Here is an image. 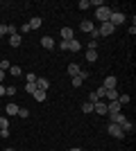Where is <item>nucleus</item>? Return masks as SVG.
<instances>
[{
  "label": "nucleus",
  "instance_id": "39",
  "mask_svg": "<svg viewBox=\"0 0 136 151\" xmlns=\"http://www.w3.org/2000/svg\"><path fill=\"white\" fill-rule=\"evenodd\" d=\"M97 45H100L97 41H91V43H89V50H97Z\"/></svg>",
  "mask_w": 136,
  "mask_h": 151
},
{
  "label": "nucleus",
  "instance_id": "29",
  "mask_svg": "<svg viewBox=\"0 0 136 151\" xmlns=\"http://www.w3.org/2000/svg\"><path fill=\"white\" fill-rule=\"evenodd\" d=\"M118 101H120V106L129 104V95H118Z\"/></svg>",
  "mask_w": 136,
  "mask_h": 151
},
{
  "label": "nucleus",
  "instance_id": "44",
  "mask_svg": "<svg viewBox=\"0 0 136 151\" xmlns=\"http://www.w3.org/2000/svg\"><path fill=\"white\" fill-rule=\"evenodd\" d=\"M5 151H16V149H5Z\"/></svg>",
  "mask_w": 136,
  "mask_h": 151
},
{
  "label": "nucleus",
  "instance_id": "43",
  "mask_svg": "<svg viewBox=\"0 0 136 151\" xmlns=\"http://www.w3.org/2000/svg\"><path fill=\"white\" fill-rule=\"evenodd\" d=\"M68 151H82V149H77V147H73V149H68Z\"/></svg>",
  "mask_w": 136,
  "mask_h": 151
},
{
  "label": "nucleus",
  "instance_id": "31",
  "mask_svg": "<svg viewBox=\"0 0 136 151\" xmlns=\"http://www.w3.org/2000/svg\"><path fill=\"white\" fill-rule=\"evenodd\" d=\"M5 95H9V97L16 95V86H5Z\"/></svg>",
  "mask_w": 136,
  "mask_h": 151
},
{
  "label": "nucleus",
  "instance_id": "34",
  "mask_svg": "<svg viewBox=\"0 0 136 151\" xmlns=\"http://www.w3.org/2000/svg\"><path fill=\"white\" fill-rule=\"evenodd\" d=\"M9 68H12V63H9V61H0V70H2V72H7Z\"/></svg>",
  "mask_w": 136,
  "mask_h": 151
},
{
  "label": "nucleus",
  "instance_id": "5",
  "mask_svg": "<svg viewBox=\"0 0 136 151\" xmlns=\"http://www.w3.org/2000/svg\"><path fill=\"white\" fill-rule=\"evenodd\" d=\"M107 131H109V133H111V135H113L116 140H123V138H125L123 129H120L118 124H109V126H107Z\"/></svg>",
  "mask_w": 136,
  "mask_h": 151
},
{
  "label": "nucleus",
  "instance_id": "9",
  "mask_svg": "<svg viewBox=\"0 0 136 151\" xmlns=\"http://www.w3.org/2000/svg\"><path fill=\"white\" fill-rule=\"evenodd\" d=\"M41 45H43V50H52L57 43H55V38H52V36H43V38H41Z\"/></svg>",
  "mask_w": 136,
  "mask_h": 151
},
{
  "label": "nucleus",
  "instance_id": "4",
  "mask_svg": "<svg viewBox=\"0 0 136 151\" xmlns=\"http://www.w3.org/2000/svg\"><path fill=\"white\" fill-rule=\"evenodd\" d=\"M107 113H109V115H116V113H123V106H120V101H118V99H113V101H109V104H107Z\"/></svg>",
  "mask_w": 136,
  "mask_h": 151
},
{
  "label": "nucleus",
  "instance_id": "6",
  "mask_svg": "<svg viewBox=\"0 0 136 151\" xmlns=\"http://www.w3.org/2000/svg\"><path fill=\"white\" fill-rule=\"evenodd\" d=\"M116 86H118V79L113 75H111V77H104V81H102V88L104 90H113Z\"/></svg>",
  "mask_w": 136,
  "mask_h": 151
},
{
  "label": "nucleus",
  "instance_id": "24",
  "mask_svg": "<svg viewBox=\"0 0 136 151\" xmlns=\"http://www.w3.org/2000/svg\"><path fill=\"white\" fill-rule=\"evenodd\" d=\"M71 83H73V88H79V86H82V83H84V79H82V77H73V79H71Z\"/></svg>",
  "mask_w": 136,
  "mask_h": 151
},
{
  "label": "nucleus",
  "instance_id": "13",
  "mask_svg": "<svg viewBox=\"0 0 136 151\" xmlns=\"http://www.w3.org/2000/svg\"><path fill=\"white\" fill-rule=\"evenodd\" d=\"M125 122H127V117H125L123 113H116V115H111V124H125Z\"/></svg>",
  "mask_w": 136,
  "mask_h": 151
},
{
  "label": "nucleus",
  "instance_id": "42",
  "mask_svg": "<svg viewBox=\"0 0 136 151\" xmlns=\"http://www.w3.org/2000/svg\"><path fill=\"white\" fill-rule=\"evenodd\" d=\"M5 36V27H0V38Z\"/></svg>",
  "mask_w": 136,
  "mask_h": 151
},
{
  "label": "nucleus",
  "instance_id": "16",
  "mask_svg": "<svg viewBox=\"0 0 136 151\" xmlns=\"http://www.w3.org/2000/svg\"><path fill=\"white\" fill-rule=\"evenodd\" d=\"M27 25H30V29H39V27L43 25V20H41V16H34V18L30 20Z\"/></svg>",
  "mask_w": 136,
  "mask_h": 151
},
{
  "label": "nucleus",
  "instance_id": "20",
  "mask_svg": "<svg viewBox=\"0 0 136 151\" xmlns=\"http://www.w3.org/2000/svg\"><path fill=\"white\" fill-rule=\"evenodd\" d=\"M0 131H9V120H7V115H0Z\"/></svg>",
  "mask_w": 136,
  "mask_h": 151
},
{
  "label": "nucleus",
  "instance_id": "40",
  "mask_svg": "<svg viewBox=\"0 0 136 151\" xmlns=\"http://www.w3.org/2000/svg\"><path fill=\"white\" fill-rule=\"evenodd\" d=\"M5 95V83H0V97Z\"/></svg>",
  "mask_w": 136,
  "mask_h": 151
},
{
  "label": "nucleus",
  "instance_id": "7",
  "mask_svg": "<svg viewBox=\"0 0 136 151\" xmlns=\"http://www.w3.org/2000/svg\"><path fill=\"white\" fill-rule=\"evenodd\" d=\"M93 111H95L97 115H107V101H95V104H93Z\"/></svg>",
  "mask_w": 136,
  "mask_h": 151
},
{
  "label": "nucleus",
  "instance_id": "2",
  "mask_svg": "<svg viewBox=\"0 0 136 151\" xmlns=\"http://www.w3.org/2000/svg\"><path fill=\"white\" fill-rule=\"evenodd\" d=\"M113 32H116V27L111 25L109 20H107V23H102V25L97 27V34H100V36H111Z\"/></svg>",
  "mask_w": 136,
  "mask_h": 151
},
{
  "label": "nucleus",
  "instance_id": "8",
  "mask_svg": "<svg viewBox=\"0 0 136 151\" xmlns=\"http://www.w3.org/2000/svg\"><path fill=\"white\" fill-rule=\"evenodd\" d=\"M79 29L86 32V34H91V32L95 29V25H93V20H82V23H79Z\"/></svg>",
  "mask_w": 136,
  "mask_h": 151
},
{
  "label": "nucleus",
  "instance_id": "33",
  "mask_svg": "<svg viewBox=\"0 0 136 151\" xmlns=\"http://www.w3.org/2000/svg\"><path fill=\"white\" fill-rule=\"evenodd\" d=\"M89 2H91V7H97V9L104 7V0H89Z\"/></svg>",
  "mask_w": 136,
  "mask_h": 151
},
{
  "label": "nucleus",
  "instance_id": "15",
  "mask_svg": "<svg viewBox=\"0 0 136 151\" xmlns=\"http://www.w3.org/2000/svg\"><path fill=\"white\" fill-rule=\"evenodd\" d=\"M32 97H34V99H36V101L41 104V101H45V99H48V93H45V90H34V93H32Z\"/></svg>",
  "mask_w": 136,
  "mask_h": 151
},
{
  "label": "nucleus",
  "instance_id": "41",
  "mask_svg": "<svg viewBox=\"0 0 136 151\" xmlns=\"http://www.w3.org/2000/svg\"><path fill=\"white\" fill-rule=\"evenodd\" d=\"M5 81V72H2V70H0V83Z\"/></svg>",
  "mask_w": 136,
  "mask_h": 151
},
{
  "label": "nucleus",
  "instance_id": "36",
  "mask_svg": "<svg viewBox=\"0 0 136 151\" xmlns=\"http://www.w3.org/2000/svg\"><path fill=\"white\" fill-rule=\"evenodd\" d=\"M59 50H61V52H68V41H59Z\"/></svg>",
  "mask_w": 136,
  "mask_h": 151
},
{
  "label": "nucleus",
  "instance_id": "45",
  "mask_svg": "<svg viewBox=\"0 0 136 151\" xmlns=\"http://www.w3.org/2000/svg\"><path fill=\"white\" fill-rule=\"evenodd\" d=\"M0 27H2V23H0Z\"/></svg>",
  "mask_w": 136,
  "mask_h": 151
},
{
  "label": "nucleus",
  "instance_id": "1",
  "mask_svg": "<svg viewBox=\"0 0 136 151\" xmlns=\"http://www.w3.org/2000/svg\"><path fill=\"white\" fill-rule=\"evenodd\" d=\"M95 16H97L100 23H107L109 16H111V7H100V9H95Z\"/></svg>",
  "mask_w": 136,
  "mask_h": 151
},
{
  "label": "nucleus",
  "instance_id": "23",
  "mask_svg": "<svg viewBox=\"0 0 136 151\" xmlns=\"http://www.w3.org/2000/svg\"><path fill=\"white\" fill-rule=\"evenodd\" d=\"M5 27V34H9V36H12V34H18V27L16 25H2Z\"/></svg>",
  "mask_w": 136,
  "mask_h": 151
},
{
  "label": "nucleus",
  "instance_id": "19",
  "mask_svg": "<svg viewBox=\"0 0 136 151\" xmlns=\"http://www.w3.org/2000/svg\"><path fill=\"white\" fill-rule=\"evenodd\" d=\"M120 129H123V133H132V131H134V122L127 120L125 124H120Z\"/></svg>",
  "mask_w": 136,
  "mask_h": 151
},
{
  "label": "nucleus",
  "instance_id": "3",
  "mask_svg": "<svg viewBox=\"0 0 136 151\" xmlns=\"http://www.w3.org/2000/svg\"><path fill=\"white\" fill-rule=\"evenodd\" d=\"M109 23H111L113 27L123 25V23H125V14H123V12H111V16H109Z\"/></svg>",
  "mask_w": 136,
  "mask_h": 151
},
{
  "label": "nucleus",
  "instance_id": "32",
  "mask_svg": "<svg viewBox=\"0 0 136 151\" xmlns=\"http://www.w3.org/2000/svg\"><path fill=\"white\" fill-rule=\"evenodd\" d=\"M27 32H32L27 23H25V25H20V27H18V34H20V36H23V34H27Z\"/></svg>",
  "mask_w": 136,
  "mask_h": 151
},
{
  "label": "nucleus",
  "instance_id": "35",
  "mask_svg": "<svg viewBox=\"0 0 136 151\" xmlns=\"http://www.w3.org/2000/svg\"><path fill=\"white\" fill-rule=\"evenodd\" d=\"M93 93H95V97H97V99H102V97H104V93H107V90H104L102 86H100V88H97V90H93Z\"/></svg>",
  "mask_w": 136,
  "mask_h": 151
},
{
  "label": "nucleus",
  "instance_id": "18",
  "mask_svg": "<svg viewBox=\"0 0 136 151\" xmlns=\"http://www.w3.org/2000/svg\"><path fill=\"white\" fill-rule=\"evenodd\" d=\"M86 61H89V63H95L97 61V50H86Z\"/></svg>",
  "mask_w": 136,
  "mask_h": 151
},
{
  "label": "nucleus",
  "instance_id": "22",
  "mask_svg": "<svg viewBox=\"0 0 136 151\" xmlns=\"http://www.w3.org/2000/svg\"><path fill=\"white\" fill-rule=\"evenodd\" d=\"M118 95H120V93H118V90L113 88V90H107V93H104V97H107L109 101H113V99H118Z\"/></svg>",
  "mask_w": 136,
  "mask_h": 151
},
{
  "label": "nucleus",
  "instance_id": "30",
  "mask_svg": "<svg viewBox=\"0 0 136 151\" xmlns=\"http://www.w3.org/2000/svg\"><path fill=\"white\" fill-rule=\"evenodd\" d=\"M36 79H39V77L34 75V72H27V75H25V81H27V83H32V81H36Z\"/></svg>",
  "mask_w": 136,
  "mask_h": 151
},
{
  "label": "nucleus",
  "instance_id": "38",
  "mask_svg": "<svg viewBox=\"0 0 136 151\" xmlns=\"http://www.w3.org/2000/svg\"><path fill=\"white\" fill-rule=\"evenodd\" d=\"M91 38H93V41H97V38H100V34H97V27L91 32Z\"/></svg>",
  "mask_w": 136,
  "mask_h": 151
},
{
  "label": "nucleus",
  "instance_id": "17",
  "mask_svg": "<svg viewBox=\"0 0 136 151\" xmlns=\"http://www.w3.org/2000/svg\"><path fill=\"white\" fill-rule=\"evenodd\" d=\"M20 41H23V38H20V34H12V36H9V45H12V47H18Z\"/></svg>",
  "mask_w": 136,
  "mask_h": 151
},
{
  "label": "nucleus",
  "instance_id": "26",
  "mask_svg": "<svg viewBox=\"0 0 136 151\" xmlns=\"http://www.w3.org/2000/svg\"><path fill=\"white\" fill-rule=\"evenodd\" d=\"M82 111H84V113H93V104H91V101H84V104H82Z\"/></svg>",
  "mask_w": 136,
  "mask_h": 151
},
{
  "label": "nucleus",
  "instance_id": "10",
  "mask_svg": "<svg viewBox=\"0 0 136 151\" xmlns=\"http://www.w3.org/2000/svg\"><path fill=\"white\" fill-rule=\"evenodd\" d=\"M48 88H50V79H43V77L36 79V90H45L48 93Z\"/></svg>",
  "mask_w": 136,
  "mask_h": 151
},
{
  "label": "nucleus",
  "instance_id": "27",
  "mask_svg": "<svg viewBox=\"0 0 136 151\" xmlns=\"http://www.w3.org/2000/svg\"><path fill=\"white\" fill-rule=\"evenodd\" d=\"M34 90H36V81H32V83H25V93H30V95H32Z\"/></svg>",
  "mask_w": 136,
  "mask_h": 151
},
{
  "label": "nucleus",
  "instance_id": "12",
  "mask_svg": "<svg viewBox=\"0 0 136 151\" xmlns=\"http://www.w3.org/2000/svg\"><path fill=\"white\" fill-rule=\"evenodd\" d=\"M73 34H75V32H73V27H61V38H64V41H73Z\"/></svg>",
  "mask_w": 136,
  "mask_h": 151
},
{
  "label": "nucleus",
  "instance_id": "14",
  "mask_svg": "<svg viewBox=\"0 0 136 151\" xmlns=\"http://www.w3.org/2000/svg\"><path fill=\"white\" fill-rule=\"evenodd\" d=\"M79 50H82V43H79L77 38L68 41V52H79Z\"/></svg>",
  "mask_w": 136,
  "mask_h": 151
},
{
  "label": "nucleus",
  "instance_id": "21",
  "mask_svg": "<svg viewBox=\"0 0 136 151\" xmlns=\"http://www.w3.org/2000/svg\"><path fill=\"white\" fill-rule=\"evenodd\" d=\"M5 113H7V115H16V113H18V104H7Z\"/></svg>",
  "mask_w": 136,
  "mask_h": 151
},
{
  "label": "nucleus",
  "instance_id": "28",
  "mask_svg": "<svg viewBox=\"0 0 136 151\" xmlns=\"http://www.w3.org/2000/svg\"><path fill=\"white\" fill-rule=\"evenodd\" d=\"M16 115H20V117H23V120H25L27 115H30V111H27L25 106H18V113H16Z\"/></svg>",
  "mask_w": 136,
  "mask_h": 151
},
{
  "label": "nucleus",
  "instance_id": "25",
  "mask_svg": "<svg viewBox=\"0 0 136 151\" xmlns=\"http://www.w3.org/2000/svg\"><path fill=\"white\" fill-rule=\"evenodd\" d=\"M9 72H12V77H20V75H23L20 65H12V68H9Z\"/></svg>",
  "mask_w": 136,
  "mask_h": 151
},
{
  "label": "nucleus",
  "instance_id": "11",
  "mask_svg": "<svg viewBox=\"0 0 136 151\" xmlns=\"http://www.w3.org/2000/svg\"><path fill=\"white\" fill-rule=\"evenodd\" d=\"M66 70H68V75H71V77H77L79 72H82L79 63H68V68H66Z\"/></svg>",
  "mask_w": 136,
  "mask_h": 151
},
{
  "label": "nucleus",
  "instance_id": "37",
  "mask_svg": "<svg viewBox=\"0 0 136 151\" xmlns=\"http://www.w3.org/2000/svg\"><path fill=\"white\" fill-rule=\"evenodd\" d=\"M79 9H89V7H91V2H89V0H79Z\"/></svg>",
  "mask_w": 136,
  "mask_h": 151
}]
</instances>
